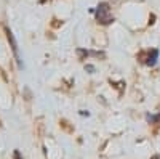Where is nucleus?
Segmentation results:
<instances>
[{"mask_svg": "<svg viewBox=\"0 0 160 159\" xmlns=\"http://www.w3.org/2000/svg\"><path fill=\"white\" fill-rule=\"evenodd\" d=\"M13 157H15V159H22V157H21V154H19V151H18V150H16V151H15V153H13Z\"/></svg>", "mask_w": 160, "mask_h": 159, "instance_id": "obj_5", "label": "nucleus"}, {"mask_svg": "<svg viewBox=\"0 0 160 159\" xmlns=\"http://www.w3.org/2000/svg\"><path fill=\"white\" fill-rule=\"evenodd\" d=\"M146 117H148V121H149L151 124H157V122H160V113H158L157 116H151V114H148Z\"/></svg>", "mask_w": 160, "mask_h": 159, "instance_id": "obj_4", "label": "nucleus"}, {"mask_svg": "<svg viewBox=\"0 0 160 159\" xmlns=\"http://www.w3.org/2000/svg\"><path fill=\"white\" fill-rule=\"evenodd\" d=\"M157 58H158V50H157V48H154V50L149 53L148 60H146V64H148V66H154V64L157 63Z\"/></svg>", "mask_w": 160, "mask_h": 159, "instance_id": "obj_3", "label": "nucleus"}, {"mask_svg": "<svg viewBox=\"0 0 160 159\" xmlns=\"http://www.w3.org/2000/svg\"><path fill=\"white\" fill-rule=\"evenodd\" d=\"M5 32H7V37H8V42H10V45H11V50H13V53H15V58H16V61H18V66L21 68V60H19V53H18V44H16V39H15V35H13V32L7 28L5 29Z\"/></svg>", "mask_w": 160, "mask_h": 159, "instance_id": "obj_2", "label": "nucleus"}, {"mask_svg": "<svg viewBox=\"0 0 160 159\" xmlns=\"http://www.w3.org/2000/svg\"><path fill=\"white\" fill-rule=\"evenodd\" d=\"M96 19L98 23L101 24H111L114 21V16L111 15V8H109V3H99L98 8H96Z\"/></svg>", "mask_w": 160, "mask_h": 159, "instance_id": "obj_1", "label": "nucleus"}, {"mask_svg": "<svg viewBox=\"0 0 160 159\" xmlns=\"http://www.w3.org/2000/svg\"><path fill=\"white\" fill-rule=\"evenodd\" d=\"M152 159H158V156H154V157H152Z\"/></svg>", "mask_w": 160, "mask_h": 159, "instance_id": "obj_6", "label": "nucleus"}]
</instances>
